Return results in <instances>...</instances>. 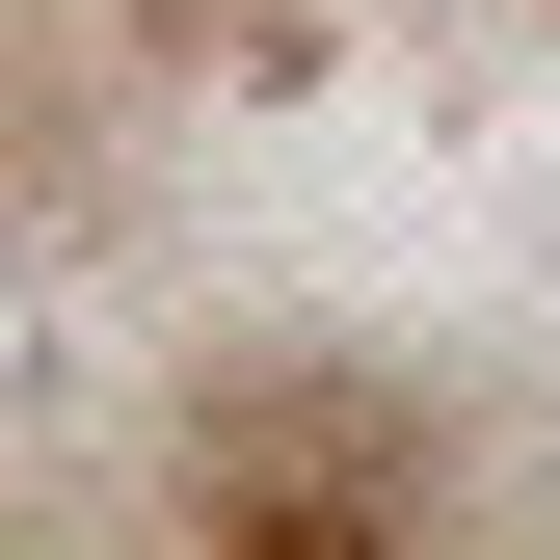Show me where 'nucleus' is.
Here are the masks:
<instances>
[{
  "label": "nucleus",
  "instance_id": "obj_1",
  "mask_svg": "<svg viewBox=\"0 0 560 560\" xmlns=\"http://www.w3.org/2000/svg\"><path fill=\"white\" fill-rule=\"evenodd\" d=\"M54 374H81V241L0 187V400H54Z\"/></svg>",
  "mask_w": 560,
  "mask_h": 560
}]
</instances>
